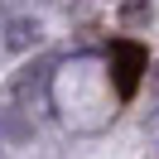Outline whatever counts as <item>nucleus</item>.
<instances>
[{
    "mask_svg": "<svg viewBox=\"0 0 159 159\" xmlns=\"http://www.w3.org/2000/svg\"><path fill=\"white\" fill-rule=\"evenodd\" d=\"M145 68H149V48L145 43H135V39H116L111 43V77H116V97L120 101H130L140 92Z\"/></svg>",
    "mask_w": 159,
    "mask_h": 159,
    "instance_id": "obj_1",
    "label": "nucleus"
}]
</instances>
